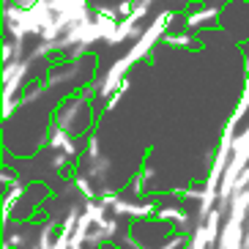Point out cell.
<instances>
[{"label": "cell", "mask_w": 249, "mask_h": 249, "mask_svg": "<svg viewBox=\"0 0 249 249\" xmlns=\"http://www.w3.org/2000/svg\"><path fill=\"white\" fill-rule=\"evenodd\" d=\"M47 145H50L52 151H63L69 159H74V156H77V145L71 142V137H69V132L63 129V126H55V129H52L50 140H47Z\"/></svg>", "instance_id": "3957f363"}, {"label": "cell", "mask_w": 249, "mask_h": 249, "mask_svg": "<svg viewBox=\"0 0 249 249\" xmlns=\"http://www.w3.org/2000/svg\"><path fill=\"white\" fill-rule=\"evenodd\" d=\"M183 244H186V235H183V233H176V235H170V238L161 244L159 249H181Z\"/></svg>", "instance_id": "9a60e30c"}, {"label": "cell", "mask_w": 249, "mask_h": 249, "mask_svg": "<svg viewBox=\"0 0 249 249\" xmlns=\"http://www.w3.org/2000/svg\"><path fill=\"white\" fill-rule=\"evenodd\" d=\"M19 107H22V102H19V96H17V99H3V118H11L14 115L17 110H19Z\"/></svg>", "instance_id": "4fadbf2b"}, {"label": "cell", "mask_w": 249, "mask_h": 249, "mask_svg": "<svg viewBox=\"0 0 249 249\" xmlns=\"http://www.w3.org/2000/svg\"><path fill=\"white\" fill-rule=\"evenodd\" d=\"M107 170H110V161L107 159H93L90 167H88V176L90 178H102V176H107Z\"/></svg>", "instance_id": "7c38bea8"}, {"label": "cell", "mask_w": 249, "mask_h": 249, "mask_svg": "<svg viewBox=\"0 0 249 249\" xmlns=\"http://www.w3.org/2000/svg\"><path fill=\"white\" fill-rule=\"evenodd\" d=\"M0 181H3V186H8V183H11V186H17V183H19V178H17L14 173H8V170H3V178H0Z\"/></svg>", "instance_id": "7402d4cb"}, {"label": "cell", "mask_w": 249, "mask_h": 249, "mask_svg": "<svg viewBox=\"0 0 249 249\" xmlns=\"http://www.w3.org/2000/svg\"><path fill=\"white\" fill-rule=\"evenodd\" d=\"M167 44L170 47H186V44H192V36H189V33H178V36H170L167 38Z\"/></svg>", "instance_id": "d6986e66"}, {"label": "cell", "mask_w": 249, "mask_h": 249, "mask_svg": "<svg viewBox=\"0 0 249 249\" xmlns=\"http://www.w3.org/2000/svg\"><path fill=\"white\" fill-rule=\"evenodd\" d=\"M148 181H151V170H142L137 178H134V183H132V195L137 200H142L145 197V192H148Z\"/></svg>", "instance_id": "9c48e42d"}, {"label": "cell", "mask_w": 249, "mask_h": 249, "mask_svg": "<svg viewBox=\"0 0 249 249\" xmlns=\"http://www.w3.org/2000/svg\"><path fill=\"white\" fill-rule=\"evenodd\" d=\"M77 80V66L74 63H69L63 71H55V69H50V74H47V85H66V82Z\"/></svg>", "instance_id": "52a82bcc"}, {"label": "cell", "mask_w": 249, "mask_h": 249, "mask_svg": "<svg viewBox=\"0 0 249 249\" xmlns=\"http://www.w3.org/2000/svg\"><path fill=\"white\" fill-rule=\"evenodd\" d=\"M52 235H55V222H50V225L41 227V233H38V238H36V247L38 249H50L52 241H55Z\"/></svg>", "instance_id": "8fae6325"}, {"label": "cell", "mask_w": 249, "mask_h": 249, "mask_svg": "<svg viewBox=\"0 0 249 249\" xmlns=\"http://www.w3.org/2000/svg\"><path fill=\"white\" fill-rule=\"evenodd\" d=\"M69 161H71V159H69V156L63 154V151H55V154H52V159H50V164H52L55 170H66Z\"/></svg>", "instance_id": "e0dca14e"}, {"label": "cell", "mask_w": 249, "mask_h": 249, "mask_svg": "<svg viewBox=\"0 0 249 249\" xmlns=\"http://www.w3.org/2000/svg\"><path fill=\"white\" fill-rule=\"evenodd\" d=\"M85 154H88V161L102 159V154H99V137H96V134H90V137H88V148H85Z\"/></svg>", "instance_id": "5bb4252c"}, {"label": "cell", "mask_w": 249, "mask_h": 249, "mask_svg": "<svg viewBox=\"0 0 249 249\" xmlns=\"http://www.w3.org/2000/svg\"><path fill=\"white\" fill-rule=\"evenodd\" d=\"M71 186L82 195V200H96V192L90 189V183H88V178H85V176H74Z\"/></svg>", "instance_id": "30bf717a"}, {"label": "cell", "mask_w": 249, "mask_h": 249, "mask_svg": "<svg viewBox=\"0 0 249 249\" xmlns=\"http://www.w3.org/2000/svg\"><path fill=\"white\" fill-rule=\"evenodd\" d=\"M156 219L176 222V225L181 227V233H183V230H189V216H186L181 208H173V205H159V208H156Z\"/></svg>", "instance_id": "5b68a950"}, {"label": "cell", "mask_w": 249, "mask_h": 249, "mask_svg": "<svg viewBox=\"0 0 249 249\" xmlns=\"http://www.w3.org/2000/svg\"><path fill=\"white\" fill-rule=\"evenodd\" d=\"M71 249H85V247H71Z\"/></svg>", "instance_id": "603a6c76"}, {"label": "cell", "mask_w": 249, "mask_h": 249, "mask_svg": "<svg viewBox=\"0 0 249 249\" xmlns=\"http://www.w3.org/2000/svg\"><path fill=\"white\" fill-rule=\"evenodd\" d=\"M244 189H249V164L241 170V176L235 178V186H233V195L235 192H244Z\"/></svg>", "instance_id": "2e32d148"}, {"label": "cell", "mask_w": 249, "mask_h": 249, "mask_svg": "<svg viewBox=\"0 0 249 249\" xmlns=\"http://www.w3.org/2000/svg\"><path fill=\"white\" fill-rule=\"evenodd\" d=\"M176 19V11H161L159 17H156L154 22L148 25L145 30H142V36L134 41V47L129 52H126L121 60H115L110 69H107V74H104L102 80H99V96H104V99H110L112 93H115L121 85H124L126 80V71L137 63V60H142L148 55V52L154 50V44L159 41L161 36H164V30L170 28V22Z\"/></svg>", "instance_id": "6da1fadb"}, {"label": "cell", "mask_w": 249, "mask_h": 249, "mask_svg": "<svg viewBox=\"0 0 249 249\" xmlns=\"http://www.w3.org/2000/svg\"><path fill=\"white\" fill-rule=\"evenodd\" d=\"M219 19V8L216 6H208V8H200V11H192L186 14L183 19V28H203V25H211Z\"/></svg>", "instance_id": "277c9868"}, {"label": "cell", "mask_w": 249, "mask_h": 249, "mask_svg": "<svg viewBox=\"0 0 249 249\" xmlns=\"http://www.w3.org/2000/svg\"><path fill=\"white\" fill-rule=\"evenodd\" d=\"M126 88H129V82H126V80H124V85H121V88H118V90H115V93H112V96H110V99H107V104H104V110H112V107H115V104H118V102H121V96H124V93H126Z\"/></svg>", "instance_id": "ac0fdd59"}, {"label": "cell", "mask_w": 249, "mask_h": 249, "mask_svg": "<svg viewBox=\"0 0 249 249\" xmlns=\"http://www.w3.org/2000/svg\"><path fill=\"white\" fill-rule=\"evenodd\" d=\"M99 200H102V203L107 205V208H112V205H115V203H118V200H121V197H118L115 192H110V189H107V192H104V195H102V197H99Z\"/></svg>", "instance_id": "44dd1931"}, {"label": "cell", "mask_w": 249, "mask_h": 249, "mask_svg": "<svg viewBox=\"0 0 249 249\" xmlns=\"http://www.w3.org/2000/svg\"><path fill=\"white\" fill-rule=\"evenodd\" d=\"M25 192H28V186H25V183H17V186H11V189L3 195V225H8V219H11V208L22 200Z\"/></svg>", "instance_id": "8992f818"}, {"label": "cell", "mask_w": 249, "mask_h": 249, "mask_svg": "<svg viewBox=\"0 0 249 249\" xmlns=\"http://www.w3.org/2000/svg\"><path fill=\"white\" fill-rule=\"evenodd\" d=\"M156 208H159L156 200H148V203H129V200H118V203L112 205V213H115V216L145 219V216H156Z\"/></svg>", "instance_id": "7a4b0ae2"}, {"label": "cell", "mask_w": 249, "mask_h": 249, "mask_svg": "<svg viewBox=\"0 0 249 249\" xmlns=\"http://www.w3.org/2000/svg\"><path fill=\"white\" fill-rule=\"evenodd\" d=\"M115 11H118V17L124 19V17H129V14L134 11V3H129V0H121V3L115 6Z\"/></svg>", "instance_id": "ffe728a7"}, {"label": "cell", "mask_w": 249, "mask_h": 249, "mask_svg": "<svg viewBox=\"0 0 249 249\" xmlns=\"http://www.w3.org/2000/svg\"><path fill=\"white\" fill-rule=\"evenodd\" d=\"M47 90H50V85H47V82H38V85H28V88H25L22 93H19V102H22V104H33V102H38V99H44Z\"/></svg>", "instance_id": "ba28073f"}]
</instances>
